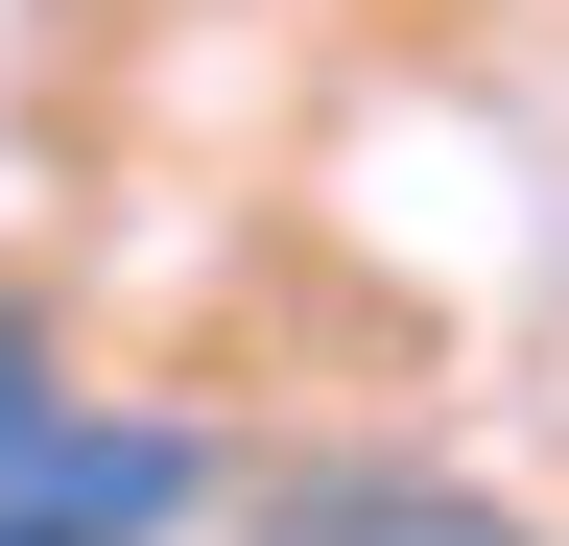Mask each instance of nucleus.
I'll return each instance as SVG.
<instances>
[{
  "mask_svg": "<svg viewBox=\"0 0 569 546\" xmlns=\"http://www.w3.org/2000/svg\"><path fill=\"white\" fill-rule=\"evenodd\" d=\"M238 546H522V523H498L475 475H403V451H356V475H284Z\"/></svg>",
  "mask_w": 569,
  "mask_h": 546,
  "instance_id": "2",
  "label": "nucleus"
},
{
  "mask_svg": "<svg viewBox=\"0 0 569 546\" xmlns=\"http://www.w3.org/2000/svg\"><path fill=\"white\" fill-rule=\"evenodd\" d=\"M190 499H213L190 428H96V404L0 332V546H167Z\"/></svg>",
  "mask_w": 569,
  "mask_h": 546,
  "instance_id": "1",
  "label": "nucleus"
}]
</instances>
